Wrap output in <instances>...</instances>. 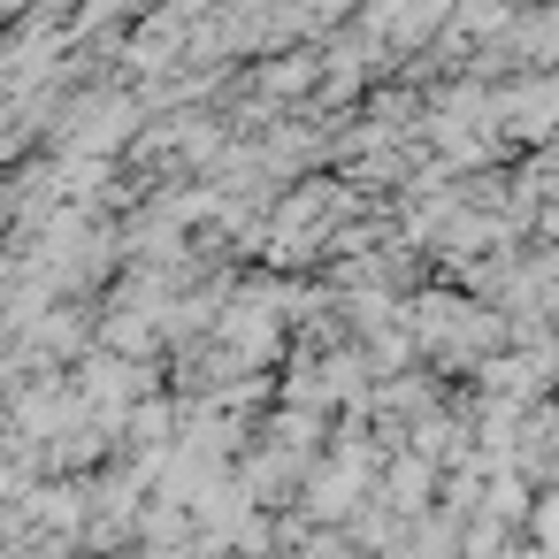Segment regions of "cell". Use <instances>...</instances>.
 I'll return each instance as SVG.
<instances>
[{
	"instance_id": "obj_1",
	"label": "cell",
	"mask_w": 559,
	"mask_h": 559,
	"mask_svg": "<svg viewBox=\"0 0 559 559\" xmlns=\"http://www.w3.org/2000/svg\"><path fill=\"white\" fill-rule=\"evenodd\" d=\"M437 24H444V0H376L368 9V39H399V47L429 39Z\"/></svg>"
},
{
	"instance_id": "obj_2",
	"label": "cell",
	"mask_w": 559,
	"mask_h": 559,
	"mask_svg": "<svg viewBox=\"0 0 559 559\" xmlns=\"http://www.w3.org/2000/svg\"><path fill=\"white\" fill-rule=\"evenodd\" d=\"M506 116H513V131L544 139V131L559 123V78H528V85H513V93H506Z\"/></svg>"
},
{
	"instance_id": "obj_3",
	"label": "cell",
	"mask_w": 559,
	"mask_h": 559,
	"mask_svg": "<svg viewBox=\"0 0 559 559\" xmlns=\"http://www.w3.org/2000/svg\"><path fill=\"white\" fill-rule=\"evenodd\" d=\"M506 47L521 55V62H559V9H536V16H521L513 32H506Z\"/></svg>"
}]
</instances>
